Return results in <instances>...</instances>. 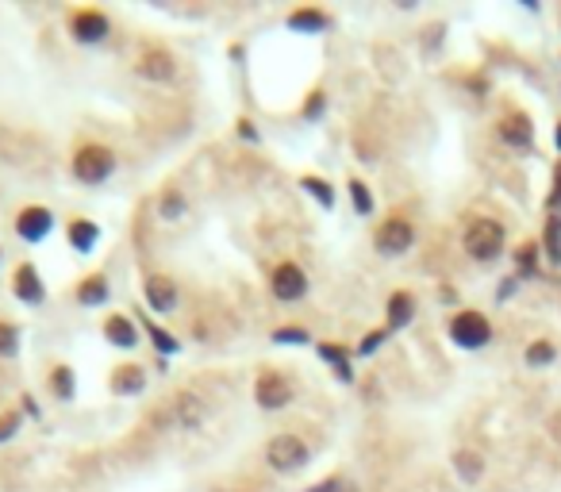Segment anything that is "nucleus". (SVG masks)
<instances>
[{"label": "nucleus", "mask_w": 561, "mask_h": 492, "mask_svg": "<svg viewBox=\"0 0 561 492\" xmlns=\"http://www.w3.org/2000/svg\"><path fill=\"white\" fill-rule=\"evenodd\" d=\"M308 462H312V450L300 435L285 431V435H273L270 443H265V465H270L273 473H300Z\"/></svg>", "instance_id": "obj_4"}, {"label": "nucleus", "mask_w": 561, "mask_h": 492, "mask_svg": "<svg viewBox=\"0 0 561 492\" xmlns=\"http://www.w3.org/2000/svg\"><path fill=\"white\" fill-rule=\"evenodd\" d=\"M16 354H20V327L0 319V358H16Z\"/></svg>", "instance_id": "obj_29"}, {"label": "nucleus", "mask_w": 561, "mask_h": 492, "mask_svg": "<svg viewBox=\"0 0 561 492\" xmlns=\"http://www.w3.org/2000/svg\"><path fill=\"white\" fill-rule=\"evenodd\" d=\"M385 339H389V327H381V331H369V335H365V339L358 343V354H362V358H369V354H377V351H381V343H385Z\"/></svg>", "instance_id": "obj_34"}, {"label": "nucleus", "mask_w": 561, "mask_h": 492, "mask_svg": "<svg viewBox=\"0 0 561 492\" xmlns=\"http://www.w3.org/2000/svg\"><path fill=\"white\" fill-rule=\"evenodd\" d=\"M143 296H147V304L155 308L158 316H173L177 301H181V289H177V281L170 274H150L143 281Z\"/></svg>", "instance_id": "obj_11"}, {"label": "nucleus", "mask_w": 561, "mask_h": 492, "mask_svg": "<svg viewBox=\"0 0 561 492\" xmlns=\"http://www.w3.org/2000/svg\"><path fill=\"white\" fill-rule=\"evenodd\" d=\"M320 354L331 361V366H335V373H339L342 381H350V377H354V373H350V361H347V351H342V346L323 343V346H320Z\"/></svg>", "instance_id": "obj_30"}, {"label": "nucleus", "mask_w": 561, "mask_h": 492, "mask_svg": "<svg viewBox=\"0 0 561 492\" xmlns=\"http://www.w3.org/2000/svg\"><path fill=\"white\" fill-rule=\"evenodd\" d=\"M496 135H500L507 147L515 150H527L534 142V127H531V115L527 112H507L500 123H496Z\"/></svg>", "instance_id": "obj_13"}, {"label": "nucleus", "mask_w": 561, "mask_h": 492, "mask_svg": "<svg viewBox=\"0 0 561 492\" xmlns=\"http://www.w3.org/2000/svg\"><path fill=\"white\" fill-rule=\"evenodd\" d=\"M385 319H389V331H404L407 323L415 319V296L407 293V289L392 293L389 304H385Z\"/></svg>", "instance_id": "obj_16"}, {"label": "nucleus", "mask_w": 561, "mask_h": 492, "mask_svg": "<svg viewBox=\"0 0 561 492\" xmlns=\"http://www.w3.org/2000/svg\"><path fill=\"white\" fill-rule=\"evenodd\" d=\"M270 293L280 304H297V301L308 296V274H304L297 262H280L270 274Z\"/></svg>", "instance_id": "obj_7"}, {"label": "nucleus", "mask_w": 561, "mask_h": 492, "mask_svg": "<svg viewBox=\"0 0 561 492\" xmlns=\"http://www.w3.org/2000/svg\"><path fill=\"white\" fill-rule=\"evenodd\" d=\"M50 388H54V396L62 404H70L73 396H78V381H73V369L70 366H54L50 369Z\"/></svg>", "instance_id": "obj_24"}, {"label": "nucleus", "mask_w": 561, "mask_h": 492, "mask_svg": "<svg viewBox=\"0 0 561 492\" xmlns=\"http://www.w3.org/2000/svg\"><path fill=\"white\" fill-rule=\"evenodd\" d=\"M331 12L323 8H297V12H289V28L292 31H304V35H323L331 28Z\"/></svg>", "instance_id": "obj_17"}, {"label": "nucleus", "mask_w": 561, "mask_h": 492, "mask_svg": "<svg viewBox=\"0 0 561 492\" xmlns=\"http://www.w3.org/2000/svg\"><path fill=\"white\" fill-rule=\"evenodd\" d=\"M550 208H561V162L554 170V192H550Z\"/></svg>", "instance_id": "obj_37"}, {"label": "nucleus", "mask_w": 561, "mask_h": 492, "mask_svg": "<svg viewBox=\"0 0 561 492\" xmlns=\"http://www.w3.org/2000/svg\"><path fill=\"white\" fill-rule=\"evenodd\" d=\"M70 35H73V43L96 47V43H105V38L112 35V20L100 8H78L70 16Z\"/></svg>", "instance_id": "obj_8"}, {"label": "nucleus", "mask_w": 561, "mask_h": 492, "mask_svg": "<svg viewBox=\"0 0 561 492\" xmlns=\"http://www.w3.org/2000/svg\"><path fill=\"white\" fill-rule=\"evenodd\" d=\"M527 366H550V361L557 358V351H554V343H546V339H534L531 346H527Z\"/></svg>", "instance_id": "obj_28"}, {"label": "nucleus", "mask_w": 561, "mask_h": 492, "mask_svg": "<svg viewBox=\"0 0 561 492\" xmlns=\"http://www.w3.org/2000/svg\"><path fill=\"white\" fill-rule=\"evenodd\" d=\"M135 73L143 77V81L170 85L173 77H177V58L165 47H147L143 55H138V62H135Z\"/></svg>", "instance_id": "obj_9"}, {"label": "nucleus", "mask_w": 561, "mask_h": 492, "mask_svg": "<svg viewBox=\"0 0 561 492\" xmlns=\"http://www.w3.org/2000/svg\"><path fill=\"white\" fill-rule=\"evenodd\" d=\"M446 331H450V343L462 346V351H484L492 343V323L477 308H457L446 323Z\"/></svg>", "instance_id": "obj_3"}, {"label": "nucleus", "mask_w": 561, "mask_h": 492, "mask_svg": "<svg viewBox=\"0 0 561 492\" xmlns=\"http://www.w3.org/2000/svg\"><path fill=\"white\" fill-rule=\"evenodd\" d=\"M147 335H150V343H155V346H158V354H165V358H173L177 351H181V343H177V339H173V335H170V331H162V327H158V323H155V319H150V323H147Z\"/></svg>", "instance_id": "obj_27"}, {"label": "nucleus", "mask_w": 561, "mask_h": 492, "mask_svg": "<svg viewBox=\"0 0 561 492\" xmlns=\"http://www.w3.org/2000/svg\"><path fill=\"white\" fill-rule=\"evenodd\" d=\"M373 246H377V254H385V258H400L407 254L415 246V224L407 216L400 212H392L385 216L381 224L373 227Z\"/></svg>", "instance_id": "obj_5"}, {"label": "nucleus", "mask_w": 561, "mask_h": 492, "mask_svg": "<svg viewBox=\"0 0 561 492\" xmlns=\"http://www.w3.org/2000/svg\"><path fill=\"white\" fill-rule=\"evenodd\" d=\"M170 411H173L177 427H197L208 408H204V400H200L197 393H181V396H173V400H170Z\"/></svg>", "instance_id": "obj_20"}, {"label": "nucleus", "mask_w": 561, "mask_h": 492, "mask_svg": "<svg viewBox=\"0 0 561 492\" xmlns=\"http://www.w3.org/2000/svg\"><path fill=\"white\" fill-rule=\"evenodd\" d=\"M554 142H557V150H561V123H557V131H554Z\"/></svg>", "instance_id": "obj_39"}, {"label": "nucleus", "mask_w": 561, "mask_h": 492, "mask_svg": "<svg viewBox=\"0 0 561 492\" xmlns=\"http://www.w3.org/2000/svg\"><path fill=\"white\" fill-rule=\"evenodd\" d=\"M300 189L308 192V197H312L315 204H320L323 212H331V208H335V204H339V192H335V185H331L327 177H320V174H304V177H300Z\"/></svg>", "instance_id": "obj_21"}, {"label": "nucleus", "mask_w": 561, "mask_h": 492, "mask_svg": "<svg viewBox=\"0 0 561 492\" xmlns=\"http://www.w3.org/2000/svg\"><path fill=\"white\" fill-rule=\"evenodd\" d=\"M12 293H16V301L39 308L46 301V284L39 277V266H35V262H20L16 274H12Z\"/></svg>", "instance_id": "obj_12"}, {"label": "nucleus", "mask_w": 561, "mask_h": 492, "mask_svg": "<svg viewBox=\"0 0 561 492\" xmlns=\"http://www.w3.org/2000/svg\"><path fill=\"white\" fill-rule=\"evenodd\" d=\"M462 246L473 262H496L504 254V224L492 216H477L465 224V235H462Z\"/></svg>", "instance_id": "obj_2"}, {"label": "nucleus", "mask_w": 561, "mask_h": 492, "mask_svg": "<svg viewBox=\"0 0 561 492\" xmlns=\"http://www.w3.org/2000/svg\"><path fill=\"white\" fill-rule=\"evenodd\" d=\"M292 396H297V388H292L289 373H280V369H262L258 381H254V404H258L262 411L289 408Z\"/></svg>", "instance_id": "obj_6"}, {"label": "nucleus", "mask_w": 561, "mask_h": 492, "mask_svg": "<svg viewBox=\"0 0 561 492\" xmlns=\"http://www.w3.org/2000/svg\"><path fill=\"white\" fill-rule=\"evenodd\" d=\"M323 112H327V93L323 89H315V93L304 100V120H320Z\"/></svg>", "instance_id": "obj_33"}, {"label": "nucleus", "mask_w": 561, "mask_h": 492, "mask_svg": "<svg viewBox=\"0 0 561 492\" xmlns=\"http://www.w3.org/2000/svg\"><path fill=\"white\" fill-rule=\"evenodd\" d=\"M239 135L247 139V142H258V127H254L250 120H239Z\"/></svg>", "instance_id": "obj_38"}, {"label": "nucleus", "mask_w": 561, "mask_h": 492, "mask_svg": "<svg viewBox=\"0 0 561 492\" xmlns=\"http://www.w3.org/2000/svg\"><path fill=\"white\" fill-rule=\"evenodd\" d=\"M539 250H542V246H534V242H523L519 246V250H515L519 274H534V266H539Z\"/></svg>", "instance_id": "obj_32"}, {"label": "nucleus", "mask_w": 561, "mask_h": 492, "mask_svg": "<svg viewBox=\"0 0 561 492\" xmlns=\"http://www.w3.org/2000/svg\"><path fill=\"white\" fill-rule=\"evenodd\" d=\"M50 231H54V212L46 204H28V208L16 212V235L23 242H43Z\"/></svg>", "instance_id": "obj_10"}, {"label": "nucleus", "mask_w": 561, "mask_h": 492, "mask_svg": "<svg viewBox=\"0 0 561 492\" xmlns=\"http://www.w3.org/2000/svg\"><path fill=\"white\" fill-rule=\"evenodd\" d=\"M454 470H457V477H462L465 485H477L481 477H484V458L477 454V450H457V454H454Z\"/></svg>", "instance_id": "obj_23"}, {"label": "nucleus", "mask_w": 561, "mask_h": 492, "mask_svg": "<svg viewBox=\"0 0 561 492\" xmlns=\"http://www.w3.org/2000/svg\"><path fill=\"white\" fill-rule=\"evenodd\" d=\"M20 423H23L20 411H4V416H0V443H8V438L20 431Z\"/></svg>", "instance_id": "obj_35"}, {"label": "nucleus", "mask_w": 561, "mask_h": 492, "mask_svg": "<svg viewBox=\"0 0 561 492\" xmlns=\"http://www.w3.org/2000/svg\"><path fill=\"white\" fill-rule=\"evenodd\" d=\"M542 250L554 266H561V216H550V224L542 231Z\"/></svg>", "instance_id": "obj_25"}, {"label": "nucleus", "mask_w": 561, "mask_h": 492, "mask_svg": "<svg viewBox=\"0 0 561 492\" xmlns=\"http://www.w3.org/2000/svg\"><path fill=\"white\" fill-rule=\"evenodd\" d=\"M270 339L273 343H285V346H304V343H312V335L304 331V327H277Z\"/></svg>", "instance_id": "obj_31"}, {"label": "nucleus", "mask_w": 561, "mask_h": 492, "mask_svg": "<svg viewBox=\"0 0 561 492\" xmlns=\"http://www.w3.org/2000/svg\"><path fill=\"white\" fill-rule=\"evenodd\" d=\"M73 296H78V304H85V308H100V304H108L112 284H108L105 274H88V277L78 281V293Z\"/></svg>", "instance_id": "obj_19"}, {"label": "nucleus", "mask_w": 561, "mask_h": 492, "mask_svg": "<svg viewBox=\"0 0 561 492\" xmlns=\"http://www.w3.org/2000/svg\"><path fill=\"white\" fill-rule=\"evenodd\" d=\"M304 492H342V481H339V477H327V481L312 485V488H304Z\"/></svg>", "instance_id": "obj_36"}, {"label": "nucleus", "mask_w": 561, "mask_h": 492, "mask_svg": "<svg viewBox=\"0 0 561 492\" xmlns=\"http://www.w3.org/2000/svg\"><path fill=\"white\" fill-rule=\"evenodd\" d=\"M105 343L120 346V351H135L138 346V323L131 316H123V312H112L105 319Z\"/></svg>", "instance_id": "obj_14"}, {"label": "nucleus", "mask_w": 561, "mask_h": 492, "mask_svg": "<svg viewBox=\"0 0 561 492\" xmlns=\"http://www.w3.org/2000/svg\"><path fill=\"white\" fill-rule=\"evenodd\" d=\"M70 170L81 185H105V181H112L120 170V154L105 147V142H85V147L73 150Z\"/></svg>", "instance_id": "obj_1"}, {"label": "nucleus", "mask_w": 561, "mask_h": 492, "mask_svg": "<svg viewBox=\"0 0 561 492\" xmlns=\"http://www.w3.org/2000/svg\"><path fill=\"white\" fill-rule=\"evenodd\" d=\"M66 242L78 254H93L96 242H100V227L93 224V219H85V216H73L70 224H66Z\"/></svg>", "instance_id": "obj_15"}, {"label": "nucleus", "mask_w": 561, "mask_h": 492, "mask_svg": "<svg viewBox=\"0 0 561 492\" xmlns=\"http://www.w3.org/2000/svg\"><path fill=\"white\" fill-rule=\"evenodd\" d=\"M158 219H165V224H177V219H185L188 212V200H185V192H177V189H165L162 197H158Z\"/></svg>", "instance_id": "obj_22"}, {"label": "nucleus", "mask_w": 561, "mask_h": 492, "mask_svg": "<svg viewBox=\"0 0 561 492\" xmlns=\"http://www.w3.org/2000/svg\"><path fill=\"white\" fill-rule=\"evenodd\" d=\"M108 385H112V393L116 396H138L147 388V369L143 366H116Z\"/></svg>", "instance_id": "obj_18"}, {"label": "nucleus", "mask_w": 561, "mask_h": 492, "mask_svg": "<svg viewBox=\"0 0 561 492\" xmlns=\"http://www.w3.org/2000/svg\"><path fill=\"white\" fill-rule=\"evenodd\" d=\"M347 192H350V200H354V212H358V216H373V192H369L365 181L350 177L347 181Z\"/></svg>", "instance_id": "obj_26"}]
</instances>
